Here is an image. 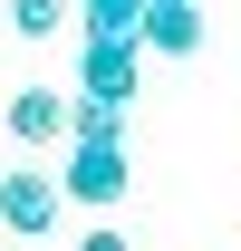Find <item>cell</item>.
<instances>
[{
    "label": "cell",
    "mask_w": 241,
    "mask_h": 251,
    "mask_svg": "<svg viewBox=\"0 0 241 251\" xmlns=\"http://www.w3.org/2000/svg\"><path fill=\"white\" fill-rule=\"evenodd\" d=\"M203 39H212V20H203V0H145V20H135V49L145 58H203Z\"/></svg>",
    "instance_id": "obj_3"
},
{
    "label": "cell",
    "mask_w": 241,
    "mask_h": 251,
    "mask_svg": "<svg viewBox=\"0 0 241 251\" xmlns=\"http://www.w3.org/2000/svg\"><path fill=\"white\" fill-rule=\"evenodd\" d=\"M68 20H77V39H135L145 0H68Z\"/></svg>",
    "instance_id": "obj_6"
},
{
    "label": "cell",
    "mask_w": 241,
    "mask_h": 251,
    "mask_svg": "<svg viewBox=\"0 0 241 251\" xmlns=\"http://www.w3.org/2000/svg\"><path fill=\"white\" fill-rule=\"evenodd\" d=\"M0 232H20V242L58 232V174H39V164L0 174Z\"/></svg>",
    "instance_id": "obj_2"
},
{
    "label": "cell",
    "mask_w": 241,
    "mask_h": 251,
    "mask_svg": "<svg viewBox=\"0 0 241 251\" xmlns=\"http://www.w3.org/2000/svg\"><path fill=\"white\" fill-rule=\"evenodd\" d=\"M135 39H77V97H106V106H135Z\"/></svg>",
    "instance_id": "obj_4"
},
{
    "label": "cell",
    "mask_w": 241,
    "mask_h": 251,
    "mask_svg": "<svg viewBox=\"0 0 241 251\" xmlns=\"http://www.w3.org/2000/svg\"><path fill=\"white\" fill-rule=\"evenodd\" d=\"M174 10H183V0H174Z\"/></svg>",
    "instance_id": "obj_9"
},
{
    "label": "cell",
    "mask_w": 241,
    "mask_h": 251,
    "mask_svg": "<svg viewBox=\"0 0 241 251\" xmlns=\"http://www.w3.org/2000/svg\"><path fill=\"white\" fill-rule=\"evenodd\" d=\"M77 251H135V242H125L116 222H87V232H77Z\"/></svg>",
    "instance_id": "obj_8"
},
{
    "label": "cell",
    "mask_w": 241,
    "mask_h": 251,
    "mask_svg": "<svg viewBox=\"0 0 241 251\" xmlns=\"http://www.w3.org/2000/svg\"><path fill=\"white\" fill-rule=\"evenodd\" d=\"M125 193H135V145H87V135H68V164H58V203H87V213H116Z\"/></svg>",
    "instance_id": "obj_1"
},
{
    "label": "cell",
    "mask_w": 241,
    "mask_h": 251,
    "mask_svg": "<svg viewBox=\"0 0 241 251\" xmlns=\"http://www.w3.org/2000/svg\"><path fill=\"white\" fill-rule=\"evenodd\" d=\"M58 20H68V0H10V29L29 39V49H48V39H58Z\"/></svg>",
    "instance_id": "obj_7"
},
{
    "label": "cell",
    "mask_w": 241,
    "mask_h": 251,
    "mask_svg": "<svg viewBox=\"0 0 241 251\" xmlns=\"http://www.w3.org/2000/svg\"><path fill=\"white\" fill-rule=\"evenodd\" d=\"M10 135L20 145H58L68 135V97L58 87H10Z\"/></svg>",
    "instance_id": "obj_5"
}]
</instances>
